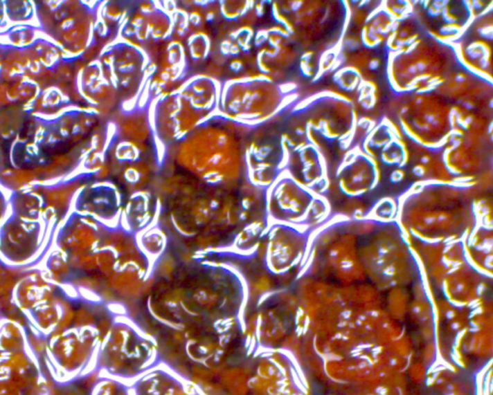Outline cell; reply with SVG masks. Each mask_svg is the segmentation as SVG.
<instances>
[{
	"label": "cell",
	"instance_id": "obj_4",
	"mask_svg": "<svg viewBox=\"0 0 493 395\" xmlns=\"http://www.w3.org/2000/svg\"><path fill=\"white\" fill-rule=\"evenodd\" d=\"M100 61L120 100L129 102L139 95L150 65L145 48L122 38L106 46Z\"/></svg>",
	"mask_w": 493,
	"mask_h": 395
},
{
	"label": "cell",
	"instance_id": "obj_5",
	"mask_svg": "<svg viewBox=\"0 0 493 395\" xmlns=\"http://www.w3.org/2000/svg\"><path fill=\"white\" fill-rule=\"evenodd\" d=\"M111 172L125 185H145L154 173V158L147 144H137L118 138L109 145Z\"/></svg>",
	"mask_w": 493,
	"mask_h": 395
},
{
	"label": "cell",
	"instance_id": "obj_3",
	"mask_svg": "<svg viewBox=\"0 0 493 395\" xmlns=\"http://www.w3.org/2000/svg\"><path fill=\"white\" fill-rule=\"evenodd\" d=\"M280 88L265 75L233 78L221 85L218 109L231 121H263L283 104Z\"/></svg>",
	"mask_w": 493,
	"mask_h": 395
},
{
	"label": "cell",
	"instance_id": "obj_6",
	"mask_svg": "<svg viewBox=\"0 0 493 395\" xmlns=\"http://www.w3.org/2000/svg\"><path fill=\"white\" fill-rule=\"evenodd\" d=\"M283 141L273 135H258L245 149L247 175L253 185H272L280 175V164L285 160Z\"/></svg>",
	"mask_w": 493,
	"mask_h": 395
},
{
	"label": "cell",
	"instance_id": "obj_7",
	"mask_svg": "<svg viewBox=\"0 0 493 395\" xmlns=\"http://www.w3.org/2000/svg\"><path fill=\"white\" fill-rule=\"evenodd\" d=\"M122 38L141 46L159 45L171 38L172 19L163 9L144 7L123 27Z\"/></svg>",
	"mask_w": 493,
	"mask_h": 395
},
{
	"label": "cell",
	"instance_id": "obj_11",
	"mask_svg": "<svg viewBox=\"0 0 493 395\" xmlns=\"http://www.w3.org/2000/svg\"><path fill=\"white\" fill-rule=\"evenodd\" d=\"M189 53L194 60H203L210 50V40L204 33L195 34L188 38Z\"/></svg>",
	"mask_w": 493,
	"mask_h": 395
},
{
	"label": "cell",
	"instance_id": "obj_10",
	"mask_svg": "<svg viewBox=\"0 0 493 395\" xmlns=\"http://www.w3.org/2000/svg\"><path fill=\"white\" fill-rule=\"evenodd\" d=\"M165 48L154 75H156L155 80L159 78L160 82L167 84L183 77L188 64L183 46L179 42H171Z\"/></svg>",
	"mask_w": 493,
	"mask_h": 395
},
{
	"label": "cell",
	"instance_id": "obj_2",
	"mask_svg": "<svg viewBox=\"0 0 493 395\" xmlns=\"http://www.w3.org/2000/svg\"><path fill=\"white\" fill-rule=\"evenodd\" d=\"M220 90L214 78L195 75L177 89L160 95L154 110L157 138L165 145L181 141L218 109Z\"/></svg>",
	"mask_w": 493,
	"mask_h": 395
},
{
	"label": "cell",
	"instance_id": "obj_9",
	"mask_svg": "<svg viewBox=\"0 0 493 395\" xmlns=\"http://www.w3.org/2000/svg\"><path fill=\"white\" fill-rule=\"evenodd\" d=\"M117 122L118 138L137 144H147L152 137V126L147 107L125 110Z\"/></svg>",
	"mask_w": 493,
	"mask_h": 395
},
{
	"label": "cell",
	"instance_id": "obj_8",
	"mask_svg": "<svg viewBox=\"0 0 493 395\" xmlns=\"http://www.w3.org/2000/svg\"><path fill=\"white\" fill-rule=\"evenodd\" d=\"M80 90L84 99L96 107L113 108L119 94L105 75L100 59L88 64L80 73Z\"/></svg>",
	"mask_w": 493,
	"mask_h": 395
},
{
	"label": "cell",
	"instance_id": "obj_1",
	"mask_svg": "<svg viewBox=\"0 0 493 395\" xmlns=\"http://www.w3.org/2000/svg\"><path fill=\"white\" fill-rule=\"evenodd\" d=\"M210 117L179 142L177 158L179 165L209 183L224 185L238 181L245 168V149L226 129L223 115Z\"/></svg>",
	"mask_w": 493,
	"mask_h": 395
}]
</instances>
